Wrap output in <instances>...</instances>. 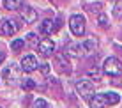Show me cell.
Wrapping results in <instances>:
<instances>
[{
	"mask_svg": "<svg viewBox=\"0 0 122 108\" xmlns=\"http://www.w3.org/2000/svg\"><path fill=\"white\" fill-rule=\"evenodd\" d=\"M97 23H99V27H101V28H108V18H106L104 14H99Z\"/></svg>",
	"mask_w": 122,
	"mask_h": 108,
	"instance_id": "20",
	"label": "cell"
},
{
	"mask_svg": "<svg viewBox=\"0 0 122 108\" xmlns=\"http://www.w3.org/2000/svg\"><path fill=\"white\" fill-rule=\"evenodd\" d=\"M87 74H89L90 78H94L96 82H99L101 78H103V73H101V69H99V67H96V66H94V67H89Z\"/></svg>",
	"mask_w": 122,
	"mask_h": 108,
	"instance_id": "13",
	"label": "cell"
},
{
	"mask_svg": "<svg viewBox=\"0 0 122 108\" xmlns=\"http://www.w3.org/2000/svg\"><path fill=\"white\" fill-rule=\"evenodd\" d=\"M76 92L81 96L83 99H90L94 98V83H92L90 80H78L76 82Z\"/></svg>",
	"mask_w": 122,
	"mask_h": 108,
	"instance_id": "5",
	"label": "cell"
},
{
	"mask_svg": "<svg viewBox=\"0 0 122 108\" xmlns=\"http://www.w3.org/2000/svg\"><path fill=\"white\" fill-rule=\"evenodd\" d=\"M120 101V96L117 92H101V94H94V98L90 99V108H106V106H113Z\"/></svg>",
	"mask_w": 122,
	"mask_h": 108,
	"instance_id": "1",
	"label": "cell"
},
{
	"mask_svg": "<svg viewBox=\"0 0 122 108\" xmlns=\"http://www.w3.org/2000/svg\"><path fill=\"white\" fill-rule=\"evenodd\" d=\"M37 51H39L41 57H51L53 51H55V43L50 37H43L37 44Z\"/></svg>",
	"mask_w": 122,
	"mask_h": 108,
	"instance_id": "6",
	"label": "cell"
},
{
	"mask_svg": "<svg viewBox=\"0 0 122 108\" xmlns=\"http://www.w3.org/2000/svg\"><path fill=\"white\" fill-rule=\"evenodd\" d=\"M103 71L108 76H120L122 74V62L117 57H108L103 64Z\"/></svg>",
	"mask_w": 122,
	"mask_h": 108,
	"instance_id": "2",
	"label": "cell"
},
{
	"mask_svg": "<svg viewBox=\"0 0 122 108\" xmlns=\"http://www.w3.org/2000/svg\"><path fill=\"white\" fill-rule=\"evenodd\" d=\"M27 43L30 44V46H36V48H37V44H39L37 36H36V34H28V36H27Z\"/></svg>",
	"mask_w": 122,
	"mask_h": 108,
	"instance_id": "19",
	"label": "cell"
},
{
	"mask_svg": "<svg viewBox=\"0 0 122 108\" xmlns=\"http://www.w3.org/2000/svg\"><path fill=\"white\" fill-rule=\"evenodd\" d=\"M21 5H23V0H4V7L9 11L21 9Z\"/></svg>",
	"mask_w": 122,
	"mask_h": 108,
	"instance_id": "12",
	"label": "cell"
},
{
	"mask_svg": "<svg viewBox=\"0 0 122 108\" xmlns=\"http://www.w3.org/2000/svg\"><path fill=\"white\" fill-rule=\"evenodd\" d=\"M4 60H5V53H4V51H0V64H2Z\"/></svg>",
	"mask_w": 122,
	"mask_h": 108,
	"instance_id": "22",
	"label": "cell"
},
{
	"mask_svg": "<svg viewBox=\"0 0 122 108\" xmlns=\"http://www.w3.org/2000/svg\"><path fill=\"white\" fill-rule=\"evenodd\" d=\"M21 87L25 90H32V89H36V82L30 80V78H28V80H23L21 82Z\"/></svg>",
	"mask_w": 122,
	"mask_h": 108,
	"instance_id": "17",
	"label": "cell"
},
{
	"mask_svg": "<svg viewBox=\"0 0 122 108\" xmlns=\"http://www.w3.org/2000/svg\"><path fill=\"white\" fill-rule=\"evenodd\" d=\"M58 27H60V21H58V20H44V21L39 25V32L44 34V36H51L53 32L58 30Z\"/></svg>",
	"mask_w": 122,
	"mask_h": 108,
	"instance_id": "8",
	"label": "cell"
},
{
	"mask_svg": "<svg viewBox=\"0 0 122 108\" xmlns=\"http://www.w3.org/2000/svg\"><path fill=\"white\" fill-rule=\"evenodd\" d=\"M85 44V48H87V51H90V50H94L96 46H97V39H94V37H90L87 43H83Z\"/></svg>",
	"mask_w": 122,
	"mask_h": 108,
	"instance_id": "18",
	"label": "cell"
},
{
	"mask_svg": "<svg viewBox=\"0 0 122 108\" xmlns=\"http://www.w3.org/2000/svg\"><path fill=\"white\" fill-rule=\"evenodd\" d=\"M85 51H87V48H85L83 43H69L67 48H66V53H69L73 57H83Z\"/></svg>",
	"mask_w": 122,
	"mask_h": 108,
	"instance_id": "9",
	"label": "cell"
},
{
	"mask_svg": "<svg viewBox=\"0 0 122 108\" xmlns=\"http://www.w3.org/2000/svg\"><path fill=\"white\" fill-rule=\"evenodd\" d=\"M20 12H21V18H23L25 23H34L37 20V11L30 5H21Z\"/></svg>",
	"mask_w": 122,
	"mask_h": 108,
	"instance_id": "11",
	"label": "cell"
},
{
	"mask_svg": "<svg viewBox=\"0 0 122 108\" xmlns=\"http://www.w3.org/2000/svg\"><path fill=\"white\" fill-rule=\"evenodd\" d=\"M21 66H16V64H11L4 69V78L9 85H16L18 80H21Z\"/></svg>",
	"mask_w": 122,
	"mask_h": 108,
	"instance_id": "4",
	"label": "cell"
},
{
	"mask_svg": "<svg viewBox=\"0 0 122 108\" xmlns=\"http://www.w3.org/2000/svg\"><path fill=\"white\" fill-rule=\"evenodd\" d=\"M18 23L14 21V20H2L0 21V34L4 37H12L18 32Z\"/></svg>",
	"mask_w": 122,
	"mask_h": 108,
	"instance_id": "7",
	"label": "cell"
},
{
	"mask_svg": "<svg viewBox=\"0 0 122 108\" xmlns=\"http://www.w3.org/2000/svg\"><path fill=\"white\" fill-rule=\"evenodd\" d=\"M113 16L115 18H122V0H117L115 7H113Z\"/></svg>",
	"mask_w": 122,
	"mask_h": 108,
	"instance_id": "15",
	"label": "cell"
},
{
	"mask_svg": "<svg viewBox=\"0 0 122 108\" xmlns=\"http://www.w3.org/2000/svg\"><path fill=\"white\" fill-rule=\"evenodd\" d=\"M23 46H25V41L23 39H14L11 43V50H12V51H21Z\"/></svg>",
	"mask_w": 122,
	"mask_h": 108,
	"instance_id": "14",
	"label": "cell"
},
{
	"mask_svg": "<svg viewBox=\"0 0 122 108\" xmlns=\"http://www.w3.org/2000/svg\"><path fill=\"white\" fill-rule=\"evenodd\" d=\"M69 28L73 32V36L76 37H81L85 34V16L81 14H73L69 20Z\"/></svg>",
	"mask_w": 122,
	"mask_h": 108,
	"instance_id": "3",
	"label": "cell"
},
{
	"mask_svg": "<svg viewBox=\"0 0 122 108\" xmlns=\"http://www.w3.org/2000/svg\"><path fill=\"white\" fill-rule=\"evenodd\" d=\"M41 71H43L44 74H48L50 73V66L48 64H41Z\"/></svg>",
	"mask_w": 122,
	"mask_h": 108,
	"instance_id": "21",
	"label": "cell"
},
{
	"mask_svg": "<svg viewBox=\"0 0 122 108\" xmlns=\"http://www.w3.org/2000/svg\"><path fill=\"white\" fill-rule=\"evenodd\" d=\"M37 59L34 55H25L23 59H21V69L25 73H32V71H36L37 69Z\"/></svg>",
	"mask_w": 122,
	"mask_h": 108,
	"instance_id": "10",
	"label": "cell"
},
{
	"mask_svg": "<svg viewBox=\"0 0 122 108\" xmlns=\"http://www.w3.org/2000/svg\"><path fill=\"white\" fill-rule=\"evenodd\" d=\"M0 108H2V106H0Z\"/></svg>",
	"mask_w": 122,
	"mask_h": 108,
	"instance_id": "23",
	"label": "cell"
},
{
	"mask_svg": "<svg viewBox=\"0 0 122 108\" xmlns=\"http://www.w3.org/2000/svg\"><path fill=\"white\" fill-rule=\"evenodd\" d=\"M32 108H50V105H48V101H44V99L37 98L36 101L32 103Z\"/></svg>",
	"mask_w": 122,
	"mask_h": 108,
	"instance_id": "16",
	"label": "cell"
}]
</instances>
